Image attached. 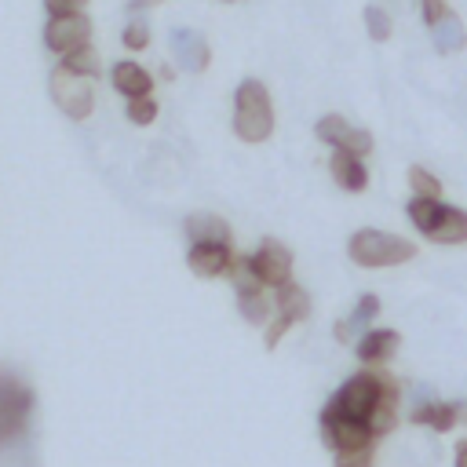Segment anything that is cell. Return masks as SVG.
<instances>
[{
	"mask_svg": "<svg viewBox=\"0 0 467 467\" xmlns=\"http://www.w3.org/2000/svg\"><path fill=\"white\" fill-rule=\"evenodd\" d=\"M234 135L248 146L266 142L274 135V99L255 77H244L234 91Z\"/></svg>",
	"mask_w": 467,
	"mask_h": 467,
	"instance_id": "1",
	"label": "cell"
},
{
	"mask_svg": "<svg viewBox=\"0 0 467 467\" xmlns=\"http://www.w3.org/2000/svg\"><path fill=\"white\" fill-rule=\"evenodd\" d=\"M347 255H350V263H358L365 270H383V266H401V263L416 259V244L409 237H398V234H387L376 226H361L350 234Z\"/></svg>",
	"mask_w": 467,
	"mask_h": 467,
	"instance_id": "2",
	"label": "cell"
},
{
	"mask_svg": "<svg viewBox=\"0 0 467 467\" xmlns=\"http://www.w3.org/2000/svg\"><path fill=\"white\" fill-rule=\"evenodd\" d=\"M379 390H383V368H361V372H354V376H347L339 387H336V394L325 401V416H350V420H365L368 416V409L376 405V398H379Z\"/></svg>",
	"mask_w": 467,
	"mask_h": 467,
	"instance_id": "3",
	"label": "cell"
},
{
	"mask_svg": "<svg viewBox=\"0 0 467 467\" xmlns=\"http://www.w3.org/2000/svg\"><path fill=\"white\" fill-rule=\"evenodd\" d=\"M91 84H95V80L77 77V73H69V69H62V66H55L51 77H47V88H51L55 106H58L69 120H88V117H91V109H95V88H91Z\"/></svg>",
	"mask_w": 467,
	"mask_h": 467,
	"instance_id": "4",
	"label": "cell"
},
{
	"mask_svg": "<svg viewBox=\"0 0 467 467\" xmlns=\"http://www.w3.org/2000/svg\"><path fill=\"white\" fill-rule=\"evenodd\" d=\"M91 44V18L84 11H73V15H47L44 22V47L51 55H69L77 47H88Z\"/></svg>",
	"mask_w": 467,
	"mask_h": 467,
	"instance_id": "5",
	"label": "cell"
},
{
	"mask_svg": "<svg viewBox=\"0 0 467 467\" xmlns=\"http://www.w3.org/2000/svg\"><path fill=\"white\" fill-rule=\"evenodd\" d=\"M248 259H252L255 277L263 281V288H281L285 281H292V252L277 237H263L259 248Z\"/></svg>",
	"mask_w": 467,
	"mask_h": 467,
	"instance_id": "6",
	"label": "cell"
},
{
	"mask_svg": "<svg viewBox=\"0 0 467 467\" xmlns=\"http://www.w3.org/2000/svg\"><path fill=\"white\" fill-rule=\"evenodd\" d=\"M321 441L332 452H347V449H365L372 445V431L365 420H350V416H325L321 412Z\"/></svg>",
	"mask_w": 467,
	"mask_h": 467,
	"instance_id": "7",
	"label": "cell"
},
{
	"mask_svg": "<svg viewBox=\"0 0 467 467\" xmlns=\"http://www.w3.org/2000/svg\"><path fill=\"white\" fill-rule=\"evenodd\" d=\"M29 405H33V390L11 376H0V438H11L26 427Z\"/></svg>",
	"mask_w": 467,
	"mask_h": 467,
	"instance_id": "8",
	"label": "cell"
},
{
	"mask_svg": "<svg viewBox=\"0 0 467 467\" xmlns=\"http://www.w3.org/2000/svg\"><path fill=\"white\" fill-rule=\"evenodd\" d=\"M401 347V332L398 328H365L354 339V354L365 368H383Z\"/></svg>",
	"mask_w": 467,
	"mask_h": 467,
	"instance_id": "9",
	"label": "cell"
},
{
	"mask_svg": "<svg viewBox=\"0 0 467 467\" xmlns=\"http://www.w3.org/2000/svg\"><path fill=\"white\" fill-rule=\"evenodd\" d=\"M398 405H401V383H398L390 372H383V390H379L376 405H372L368 416H365L372 438H387V434L398 427Z\"/></svg>",
	"mask_w": 467,
	"mask_h": 467,
	"instance_id": "10",
	"label": "cell"
},
{
	"mask_svg": "<svg viewBox=\"0 0 467 467\" xmlns=\"http://www.w3.org/2000/svg\"><path fill=\"white\" fill-rule=\"evenodd\" d=\"M168 44H171V51H175V62H179L186 73H204V69H208L212 47H208V40H204L197 29H171Z\"/></svg>",
	"mask_w": 467,
	"mask_h": 467,
	"instance_id": "11",
	"label": "cell"
},
{
	"mask_svg": "<svg viewBox=\"0 0 467 467\" xmlns=\"http://www.w3.org/2000/svg\"><path fill=\"white\" fill-rule=\"evenodd\" d=\"M409 420L416 427H431L434 434H449L456 423V401H441V398H420L409 412Z\"/></svg>",
	"mask_w": 467,
	"mask_h": 467,
	"instance_id": "12",
	"label": "cell"
},
{
	"mask_svg": "<svg viewBox=\"0 0 467 467\" xmlns=\"http://www.w3.org/2000/svg\"><path fill=\"white\" fill-rule=\"evenodd\" d=\"M109 84L124 95V99H142L153 91V73L146 66H139L135 58H120L113 69H109Z\"/></svg>",
	"mask_w": 467,
	"mask_h": 467,
	"instance_id": "13",
	"label": "cell"
},
{
	"mask_svg": "<svg viewBox=\"0 0 467 467\" xmlns=\"http://www.w3.org/2000/svg\"><path fill=\"white\" fill-rule=\"evenodd\" d=\"M182 230L190 244H230V223L215 212H190Z\"/></svg>",
	"mask_w": 467,
	"mask_h": 467,
	"instance_id": "14",
	"label": "cell"
},
{
	"mask_svg": "<svg viewBox=\"0 0 467 467\" xmlns=\"http://www.w3.org/2000/svg\"><path fill=\"white\" fill-rule=\"evenodd\" d=\"M328 171H332L336 186H339V190H347V193H361V190L368 186L365 157H354V153H347V150H332Z\"/></svg>",
	"mask_w": 467,
	"mask_h": 467,
	"instance_id": "15",
	"label": "cell"
},
{
	"mask_svg": "<svg viewBox=\"0 0 467 467\" xmlns=\"http://www.w3.org/2000/svg\"><path fill=\"white\" fill-rule=\"evenodd\" d=\"M230 259H234L230 244H190V252H186V266L197 277H219V274H226Z\"/></svg>",
	"mask_w": 467,
	"mask_h": 467,
	"instance_id": "16",
	"label": "cell"
},
{
	"mask_svg": "<svg viewBox=\"0 0 467 467\" xmlns=\"http://www.w3.org/2000/svg\"><path fill=\"white\" fill-rule=\"evenodd\" d=\"M376 314H379V296H372V292H365V296H358V303H354V310H350V317H343V321H336V328H332V336H336V343H350L358 332H365L372 321H376Z\"/></svg>",
	"mask_w": 467,
	"mask_h": 467,
	"instance_id": "17",
	"label": "cell"
},
{
	"mask_svg": "<svg viewBox=\"0 0 467 467\" xmlns=\"http://www.w3.org/2000/svg\"><path fill=\"white\" fill-rule=\"evenodd\" d=\"M427 241H434V244H467V208L441 204V215L431 226Z\"/></svg>",
	"mask_w": 467,
	"mask_h": 467,
	"instance_id": "18",
	"label": "cell"
},
{
	"mask_svg": "<svg viewBox=\"0 0 467 467\" xmlns=\"http://www.w3.org/2000/svg\"><path fill=\"white\" fill-rule=\"evenodd\" d=\"M274 310H277L281 317H288L292 325H296V321H306V314H310V296H306V288H299L296 281H285L281 288H274Z\"/></svg>",
	"mask_w": 467,
	"mask_h": 467,
	"instance_id": "19",
	"label": "cell"
},
{
	"mask_svg": "<svg viewBox=\"0 0 467 467\" xmlns=\"http://www.w3.org/2000/svg\"><path fill=\"white\" fill-rule=\"evenodd\" d=\"M431 40H434V51H438V55H456V51H463V47H467V29H463L460 15L449 11V15L431 29Z\"/></svg>",
	"mask_w": 467,
	"mask_h": 467,
	"instance_id": "20",
	"label": "cell"
},
{
	"mask_svg": "<svg viewBox=\"0 0 467 467\" xmlns=\"http://www.w3.org/2000/svg\"><path fill=\"white\" fill-rule=\"evenodd\" d=\"M441 197H409V204H405V215H409V223L416 226V234H431V226L438 223V215H441Z\"/></svg>",
	"mask_w": 467,
	"mask_h": 467,
	"instance_id": "21",
	"label": "cell"
},
{
	"mask_svg": "<svg viewBox=\"0 0 467 467\" xmlns=\"http://www.w3.org/2000/svg\"><path fill=\"white\" fill-rule=\"evenodd\" d=\"M237 310H241V317L248 321V325H266L270 321V314H274V299L259 288V292H241L237 296Z\"/></svg>",
	"mask_w": 467,
	"mask_h": 467,
	"instance_id": "22",
	"label": "cell"
},
{
	"mask_svg": "<svg viewBox=\"0 0 467 467\" xmlns=\"http://www.w3.org/2000/svg\"><path fill=\"white\" fill-rule=\"evenodd\" d=\"M58 66L69 69V73H77V77H88V80H95V77L102 73V58L95 55L91 44H88V47H77V51H69V55H62Z\"/></svg>",
	"mask_w": 467,
	"mask_h": 467,
	"instance_id": "23",
	"label": "cell"
},
{
	"mask_svg": "<svg viewBox=\"0 0 467 467\" xmlns=\"http://www.w3.org/2000/svg\"><path fill=\"white\" fill-rule=\"evenodd\" d=\"M361 22H365L368 40H376V44L390 40V33H394V18H390V11L379 7V4H368V7L361 11Z\"/></svg>",
	"mask_w": 467,
	"mask_h": 467,
	"instance_id": "24",
	"label": "cell"
},
{
	"mask_svg": "<svg viewBox=\"0 0 467 467\" xmlns=\"http://www.w3.org/2000/svg\"><path fill=\"white\" fill-rule=\"evenodd\" d=\"M226 274H230V281H234L237 296H241V292H259V288H263V281L255 277V266H252V259H248V255H234V259H230V266H226Z\"/></svg>",
	"mask_w": 467,
	"mask_h": 467,
	"instance_id": "25",
	"label": "cell"
},
{
	"mask_svg": "<svg viewBox=\"0 0 467 467\" xmlns=\"http://www.w3.org/2000/svg\"><path fill=\"white\" fill-rule=\"evenodd\" d=\"M409 190L412 197H441V179L423 164H409Z\"/></svg>",
	"mask_w": 467,
	"mask_h": 467,
	"instance_id": "26",
	"label": "cell"
},
{
	"mask_svg": "<svg viewBox=\"0 0 467 467\" xmlns=\"http://www.w3.org/2000/svg\"><path fill=\"white\" fill-rule=\"evenodd\" d=\"M350 131V124H347V117H339V113H325V117H317V124H314V135L325 142V146H339L343 142V135Z\"/></svg>",
	"mask_w": 467,
	"mask_h": 467,
	"instance_id": "27",
	"label": "cell"
},
{
	"mask_svg": "<svg viewBox=\"0 0 467 467\" xmlns=\"http://www.w3.org/2000/svg\"><path fill=\"white\" fill-rule=\"evenodd\" d=\"M124 117L131 120V124H153L157 120V99L153 95H142V99H128V106H124Z\"/></svg>",
	"mask_w": 467,
	"mask_h": 467,
	"instance_id": "28",
	"label": "cell"
},
{
	"mask_svg": "<svg viewBox=\"0 0 467 467\" xmlns=\"http://www.w3.org/2000/svg\"><path fill=\"white\" fill-rule=\"evenodd\" d=\"M120 44H124L128 51H146V47H150V26H146L142 18H131V22L124 26V33H120Z\"/></svg>",
	"mask_w": 467,
	"mask_h": 467,
	"instance_id": "29",
	"label": "cell"
},
{
	"mask_svg": "<svg viewBox=\"0 0 467 467\" xmlns=\"http://www.w3.org/2000/svg\"><path fill=\"white\" fill-rule=\"evenodd\" d=\"M336 150H347V153H354V157H368V153H372V131H365V128H350Z\"/></svg>",
	"mask_w": 467,
	"mask_h": 467,
	"instance_id": "30",
	"label": "cell"
},
{
	"mask_svg": "<svg viewBox=\"0 0 467 467\" xmlns=\"http://www.w3.org/2000/svg\"><path fill=\"white\" fill-rule=\"evenodd\" d=\"M449 11H452V7H449V0H420V18H423V26H427V29H434Z\"/></svg>",
	"mask_w": 467,
	"mask_h": 467,
	"instance_id": "31",
	"label": "cell"
},
{
	"mask_svg": "<svg viewBox=\"0 0 467 467\" xmlns=\"http://www.w3.org/2000/svg\"><path fill=\"white\" fill-rule=\"evenodd\" d=\"M372 445L365 449H347V452H336V467H372Z\"/></svg>",
	"mask_w": 467,
	"mask_h": 467,
	"instance_id": "32",
	"label": "cell"
},
{
	"mask_svg": "<svg viewBox=\"0 0 467 467\" xmlns=\"http://www.w3.org/2000/svg\"><path fill=\"white\" fill-rule=\"evenodd\" d=\"M288 328H292V321H288V317H281V314H277V317H270V321L263 325V339H266V347L274 350V347L281 343V336H285Z\"/></svg>",
	"mask_w": 467,
	"mask_h": 467,
	"instance_id": "33",
	"label": "cell"
},
{
	"mask_svg": "<svg viewBox=\"0 0 467 467\" xmlns=\"http://www.w3.org/2000/svg\"><path fill=\"white\" fill-rule=\"evenodd\" d=\"M47 15H73V11H84L88 0H44Z\"/></svg>",
	"mask_w": 467,
	"mask_h": 467,
	"instance_id": "34",
	"label": "cell"
},
{
	"mask_svg": "<svg viewBox=\"0 0 467 467\" xmlns=\"http://www.w3.org/2000/svg\"><path fill=\"white\" fill-rule=\"evenodd\" d=\"M452 467H467V438H460L452 445Z\"/></svg>",
	"mask_w": 467,
	"mask_h": 467,
	"instance_id": "35",
	"label": "cell"
},
{
	"mask_svg": "<svg viewBox=\"0 0 467 467\" xmlns=\"http://www.w3.org/2000/svg\"><path fill=\"white\" fill-rule=\"evenodd\" d=\"M456 423L467 427V398H456Z\"/></svg>",
	"mask_w": 467,
	"mask_h": 467,
	"instance_id": "36",
	"label": "cell"
},
{
	"mask_svg": "<svg viewBox=\"0 0 467 467\" xmlns=\"http://www.w3.org/2000/svg\"><path fill=\"white\" fill-rule=\"evenodd\" d=\"M150 4H157V0H131L128 7H131V11H139V7H150Z\"/></svg>",
	"mask_w": 467,
	"mask_h": 467,
	"instance_id": "37",
	"label": "cell"
},
{
	"mask_svg": "<svg viewBox=\"0 0 467 467\" xmlns=\"http://www.w3.org/2000/svg\"><path fill=\"white\" fill-rule=\"evenodd\" d=\"M226 4H234V0H226Z\"/></svg>",
	"mask_w": 467,
	"mask_h": 467,
	"instance_id": "38",
	"label": "cell"
}]
</instances>
